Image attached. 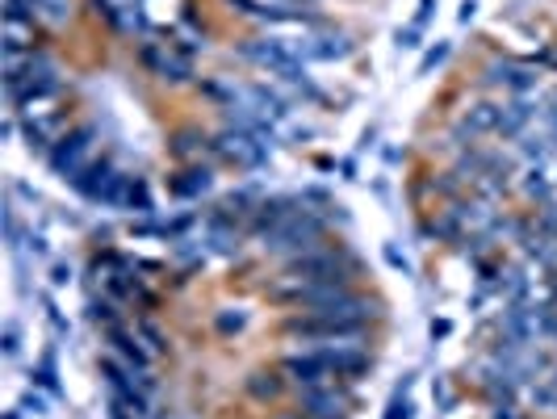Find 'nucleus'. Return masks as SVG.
Segmentation results:
<instances>
[{"label": "nucleus", "mask_w": 557, "mask_h": 419, "mask_svg": "<svg viewBox=\"0 0 557 419\" xmlns=\"http://www.w3.org/2000/svg\"><path fill=\"white\" fill-rule=\"evenodd\" d=\"M143 59H147L151 68L160 71L163 80H189V59H180V55H172V51H160V46H147L143 51Z\"/></svg>", "instance_id": "obj_11"}, {"label": "nucleus", "mask_w": 557, "mask_h": 419, "mask_svg": "<svg viewBox=\"0 0 557 419\" xmlns=\"http://www.w3.org/2000/svg\"><path fill=\"white\" fill-rule=\"evenodd\" d=\"M214 152L227 155V160H231V164H239V168H260L264 160H269V147H264V143H256L252 135H244V130H227V135H218Z\"/></svg>", "instance_id": "obj_5"}, {"label": "nucleus", "mask_w": 557, "mask_h": 419, "mask_svg": "<svg viewBox=\"0 0 557 419\" xmlns=\"http://www.w3.org/2000/svg\"><path fill=\"white\" fill-rule=\"evenodd\" d=\"M34 382H38V386H46V390H59V382H54V352H46V357H42V365H38V374H34Z\"/></svg>", "instance_id": "obj_20"}, {"label": "nucleus", "mask_w": 557, "mask_h": 419, "mask_svg": "<svg viewBox=\"0 0 557 419\" xmlns=\"http://www.w3.org/2000/svg\"><path fill=\"white\" fill-rule=\"evenodd\" d=\"M109 340H113V349L122 352V357H126L130 365H138V369L147 365V357H143V349H138V340H135V335H126L122 327H109Z\"/></svg>", "instance_id": "obj_16"}, {"label": "nucleus", "mask_w": 557, "mask_h": 419, "mask_svg": "<svg viewBox=\"0 0 557 419\" xmlns=\"http://www.w3.org/2000/svg\"><path fill=\"white\" fill-rule=\"evenodd\" d=\"M398 51H415L420 46V26H411V29H398Z\"/></svg>", "instance_id": "obj_25"}, {"label": "nucleus", "mask_w": 557, "mask_h": 419, "mask_svg": "<svg viewBox=\"0 0 557 419\" xmlns=\"http://www.w3.org/2000/svg\"><path fill=\"white\" fill-rule=\"evenodd\" d=\"M277 419H302V415H277Z\"/></svg>", "instance_id": "obj_36"}, {"label": "nucleus", "mask_w": 557, "mask_h": 419, "mask_svg": "<svg viewBox=\"0 0 557 419\" xmlns=\"http://www.w3.org/2000/svg\"><path fill=\"white\" fill-rule=\"evenodd\" d=\"M536 113H545V110H536L528 97H520V101H511L503 113H499V130L503 135H524L528 130V122L536 118Z\"/></svg>", "instance_id": "obj_12"}, {"label": "nucleus", "mask_w": 557, "mask_h": 419, "mask_svg": "<svg viewBox=\"0 0 557 419\" xmlns=\"http://www.w3.org/2000/svg\"><path fill=\"white\" fill-rule=\"evenodd\" d=\"M71 13V0H42V17H51L54 26H63Z\"/></svg>", "instance_id": "obj_21"}, {"label": "nucleus", "mask_w": 557, "mask_h": 419, "mask_svg": "<svg viewBox=\"0 0 557 419\" xmlns=\"http://www.w3.org/2000/svg\"><path fill=\"white\" fill-rule=\"evenodd\" d=\"M277 390H281V382H277L272 374H256V377H252V394H256V398H272Z\"/></svg>", "instance_id": "obj_22"}, {"label": "nucleus", "mask_w": 557, "mask_h": 419, "mask_svg": "<svg viewBox=\"0 0 557 419\" xmlns=\"http://www.w3.org/2000/svg\"><path fill=\"white\" fill-rule=\"evenodd\" d=\"M486 80H490V84H507L511 93H528L532 84H536V71H532V68H520V63H490Z\"/></svg>", "instance_id": "obj_9"}, {"label": "nucleus", "mask_w": 557, "mask_h": 419, "mask_svg": "<svg viewBox=\"0 0 557 419\" xmlns=\"http://www.w3.org/2000/svg\"><path fill=\"white\" fill-rule=\"evenodd\" d=\"M244 323H247V315H218V327H222V332H239Z\"/></svg>", "instance_id": "obj_29"}, {"label": "nucleus", "mask_w": 557, "mask_h": 419, "mask_svg": "<svg viewBox=\"0 0 557 419\" xmlns=\"http://www.w3.org/2000/svg\"><path fill=\"white\" fill-rule=\"evenodd\" d=\"M499 105H490V101H478V105H470L461 118V126L470 130V135H482V130H499Z\"/></svg>", "instance_id": "obj_13"}, {"label": "nucleus", "mask_w": 557, "mask_h": 419, "mask_svg": "<svg viewBox=\"0 0 557 419\" xmlns=\"http://www.w3.org/2000/svg\"><path fill=\"white\" fill-rule=\"evenodd\" d=\"M21 411H29V415H46V398H42V394H26V398H21Z\"/></svg>", "instance_id": "obj_27"}, {"label": "nucleus", "mask_w": 557, "mask_h": 419, "mask_svg": "<svg viewBox=\"0 0 557 419\" xmlns=\"http://www.w3.org/2000/svg\"><path fill=\"white\" fill-rule=\"evenodd\" d=\"M524 177H528V181H524V189H528L532 197H545V193H549V172H545V168H528Z\"/></svg>", "instance_id": "obj_19"}, {"label": "nucleus", "mask_w": 557, "mask_h": 419, "mask_svg": "<svg viewBox=\"0 0 557 419\" xmlns=\"http://www.w3.org/2000/svg\"><path fill=\"white\" fill-rule=\"evenodd\" d=\"M319 352L327 357V365H331L336 377H356L369 369V352L361 349V344H323Z\"/></svg>", "instance_id": "obj_8"}, {"label": "nucleus", "mask_w": 557, "mask_h": 419, "mask_svg": "<svg viewBox=\"0 0 557 419\" xmlns=\"http://www.w3.org/2000/svg\"><path fill=\"white\" fill-rule=\"evenodd\" d=\"M4 419H17V415H13V411H9V415H4Z\"/></svg>", "instance_id": "obj_37"}, {"label": "nucleus", "mask_w": 557, "mask_h": 419, "mask_svg": "<svg viewBox=\"0 0 557 419\" xmlns=\"http://www.w3.org/2000/svg\"><path fill=\"white\" fill-rule=\"evenodd\" d=\"M323 239V223L314 218V214H306V210H298V214H289L286 223H277L264 235V248L269 251H314V243Z\"/></svg>", "instance_id": "obj_1"}, {"label": "nucleus", "mask_w": 557, "mask_h": 419, "mask_svg": "<svg viewBox=\"0 0 557 419\" xmlns=\"http://www.w3.org/2000/svg\"><path fill=\"white\" fill-rule=\"evenodd\" d=\"M93 139H96V130L93 126H80L76 135H68V139H59L54 143V152H51V168L63 177V181H71V177H80L84 168L93 164L88 155H93Z\"/></svg>", "instance_id": "obj_2"}, {"label": "nucleus", "mask_w": 557, "mask_h": 419, "mask_svg": "<svg viewBox=\"0 0 557 419\" xmlns=\"http://www.w3.org/2000/svg\"><path fill=\"white\" fill-rule=\"evenodd\" d=\"M386 260H390L395 268H403V273H411V260H407V256H403V251L395 248V243H386Z\"/></svg>", "instance_id": "obj_28"}, {"label": "nucleus", "mask_w": 557, "mask_h": 419, "mask_svg": "<svg viewBox=\"0 0 557 419\" xmlns=\"http://www.w3.org/2000/svg\"><path fill=\"white\" fill-rule=\"evenodd\" d=\"M205 239H210V248H214V251H222V256H231V251L239 248V239H235V231H227L222 223H214V226H210V235H205Z\"/></svg>", "instance_id": "obj_17"}, {"label": "nucleus", "mask_w": 557, "mask_h": 419, "mask_svg": "<svg viewBox=\"0 0 557 419\" xmlns=\"http://www.w3.org/2000/svg\"><path fill=\"white\" fill-rule=\"evenodd\" d=\"M474 13H478V0H465V4H461V26H470Z\"/></svg>", "instance_id": "obj_34"}, {"label": "nucleus", "mask_w": 557, "mask_h": 419, "mask_svg": "<svg viewBox=\"0 0 557 419\" xmlns=\"http://www.w3.org/2000/svg\"><path fill=\"white\" fill-rule=\"evenodd\" d=\"M172 152H177V155H193V152H197V135H193V130H180L177 143H172Z\"/></svg>", "instance_id": "obj_24"}, {"label": "nucleus", "mask_w": 557, "mask_h": 419, "mask_svg": "<svg viewBox=\"0 0 557 419\" xmlns=\"http://www.w3.org/2000/svg\"><path fill=\"white\" fill-rule=\"evenodd\" d=\"M26 243H29V251H34V256H46V239H42V235H29Z\"/></svg>", "instance_id": "obj_35"}, {"label": "nucleus", "mask_w": 557, "mask_h": 419, "mask_svg": "<svg viewBox=\"0 0 557 419\" xmlns=\"http://www.w3.org/2000/svg\"><path fill=\"white\" fill-rule=\"evenodd\" d=\"M109 177H113V168H109L105 160H93V164L84 168L80 177H71V189H76V193H84L88 201H96V197H101V189L109 185Z\"/></svg>", "instance_id": "obj_10"}, {"label": "nucleus", "mask_w": 557, "mask_h": 419, "mask_svg": "<svg viewBox=\"0 0 557 419\" xmlns=\"http://www.w3.org/2000/svg\"><path fill=\"white\" fill-rule=\"evenodd\" d=\"M289 277L294 281H344V273L331 251H306V256H298L289 265Z\"/></svg>", "instance_id": "obj_7"}, {"label": "nucleus", "mask_w": 557, "mask_h": 419, "mask_svg": "<svg viewBox=\"0 0 557 419\" xmlns=\"http://www.w3.org/2000/svg\"><path fill=\"white\" fill-rule=\"evenodd\" d=\"M17 349H21V335H17V323H9L4 327V357H17Z\"/></svg>", "instance_id": "obj_26"}, {"label": "nucleus", "mask_w": 557, "mask_h": 419, "mask_svg": "<svg viewBox=\"0 0 557 419\" xmlns=\"http://www.w3.org/2000/svg\"><path fill=\"white\" fill-rule=\"evenodd\" d=\"M143 335H147V340H151V349H155V352L163 349V335L155 332V327H151V323H143Z\"/></svg>", "instance_id": "obj_31"}, {"label": "nucleus", "mask_w": 557, "mask_h": 419, "mask_svg": "<svg viewBox=\"0 0 557 419\" xmlns=\"http://www.w3.org/2000/svg\"><path fill=\"white\" fill-rule=\"evenodd\" d=\"M302 411L311 419H344L348 415V394L327 382V386H302Z\"/></svg>", "instance_id": "obj_4"}, {"label": "nucleus", "mask_w": 557, "mask_h": 419, "mask_svg": "<svg viewBox=\"0 0 557 419\" xmlns=\"http://www.w3.org/2000/svg\"><path fill=\"white\" fill-rule=\"evenodd\" d=\"M445 59H449V42H436L432 51L423 55V63H420V76H428V71H432V68H440Z\"/></svg>", "instance_id": "obj_23"}, {"label": "nucleus", "mask_w": 557, "mask_h": 419, "mask_svg": "<svg viewBox=\"0 0 557 419\" xmlns=\"http://www.w3.org/2000/svg\"><path fill=\"white\" fill-rule=\"evenodd\" d=\"M490 419H516V407L511 403H495V415Z\"/></svg>", "instance_id": "obj_33"}, {"label": "nucleus", "mask_w": 557, "mask_h": 419, "mask_svg": "<svg viewBox=\"0 0 557 419\" xmlns=\"http://www.w3.org/2000/svg\"><path fill=\"white\" fill-rule=\"evenodd\" d=\"M210 185H214V177L205 168H189V172H180V181H172V193L197 197V193H210Z\"/></svg>", "instance_id": "obj_14"}, {"label": "nucleus", "mask_w": 557, "mask_h": 419, "mask_svg": "<svg viewBox=\"0 0 557 419\" xmlns=\"http://www.w3.org/2000/svg\"><path fill=\"white\" fill-rule=\"evenodd\" d=\"M34 42V21H17V17H4V51H21Z\"/></svg>", "instance_id": "obj_15"}, {"label": "nucleus", "mask_w": 557, "mask_h": 419, "mask_svg": "<svg viewBox=\"0 0 557 419\" xmlns=\"http://www.w3.org/2000/svg\"><path fill=\"white\" fill-rule=\"evenodd\" d=\"M407 386H411V382H403V386L395 390V398H390V411H386V419H411V415H415V407L407 403Z\"/></svg>", "instance_id": "obj_18"}, {"label": "nucleus", "mask_w": 557, "mask_h": 419, "mask_svg": "<svg viewBox=\"0 0 557 419\" xmlns=\"http://www.w3.org/2000/svg\"><path fill=\"white\" fill-rule=\"evenodd\" d=\"M51 281H54V285H68V281H71V268H68V265H54Z\"/></svg>", "instance_id": "obj_32"}, {"label": "nucleus", "mask_w": 557, "mask_h": 419, "mask_svg": "<svg viewBox=\"0 0 557 419\" xmlns=\"http://www.w3.org/2000/svg\"><path fill=\"white\" fill-rule=\"evenodd\" d=\"M88 315H93V319L113 323V307H109V302H93V307H88Z\"/></svg>", "instance_id": "obj_30"}, {"label": "nucleus", "mask_w": 557, "mask_h": 419, "mask_svg": "<svg viewBox=\"0 0 557 419\" xmlns=\"http://www.w3.org/2000/svg\"><path fill=\"white\" fill-rule=\"evenodd\" d=\"M289 51L298 59H323V63H336V59H348L356 51L353 38L340 34V29H327V34H311V38L302 42H286Z\"/></svg>", "instance_id": "obj_3"}, {"label": "nucleus", "mask_w": 557, "mask_h": 419, "mask_svg": "<svg viewBox=\"0 0 557 419\" xmlns=\"http://www.w3.org/2000/svg\"><path fill=\"white\" fill-rule=\"evenodd\" d=\"M286 374L298 382V386H327L331 382V365H327V357L319 349L311 352H294V357H286Z\"/></svg>", "instance_id": "obj_6"}]
</instances>
